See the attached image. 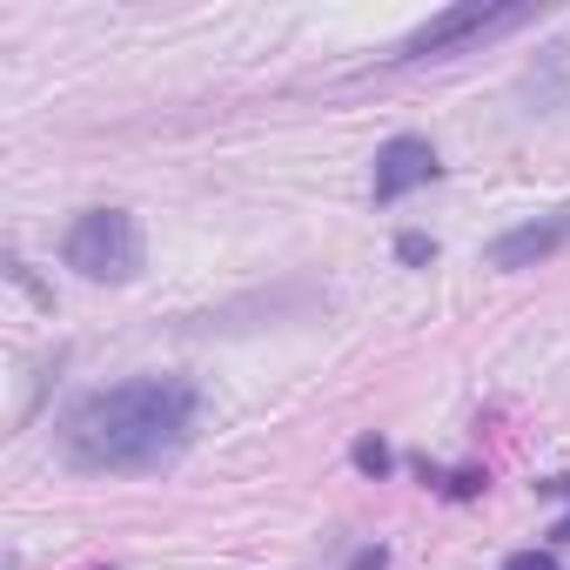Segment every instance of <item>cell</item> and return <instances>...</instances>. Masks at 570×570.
Segmentation results:
<instances>
[{"label": "cell", "mask_w": 570, "mask_h": 570, "mask_svg": "<svg viewBox=\"0 0 570 570\" xmlns=\"http://www.w3.org/2000/svg\"><path fill=\"white\" fill-rule=\"evenodd\" d=\"M503 570H563V563H557L550 550H510V557H503Z\"/></svg>", "instance_id": "7"}, {"label": "cell", "mask_w": 570, "mask_h": 570, "mask_svg": "<svg viewBox=\"0 0 570 570\" xmlns=\"http://www.w3.org/2000/svg\"><path fill=\"white\" fill-rule=\"evenodd\" d=\"M530 21H537V8H523V0H503V8H490V0H463V8L430 14V21L396 48V61H443V55H456V48H470V41H490V35L530 28Z\"/></svg>", "instance_id": "3"}, {"label": "cell", "mask_w": 570, "mask_h": 570, "mask_svg": "<svg viewBox=\"0 0 570 570\" xmlns=\"http://www.w3.org/2000/svg\"><path fill=\"white\" fill-rule=\"evenodd\" d=\"M356 470H370V476H383V470H390V450H383L376 436H363V443H356Z\"/></svg>", "instance_id": "6"}, {"label": "cell", "mask_w": 570, "mask_h": 570, "mask_svg": "<svg viewBox=\"0 0 570 570\" xmlns=\"http://www.w3.org/2000/svg\"><path fill=\"white\" fill-rule=\"evenodd\" d=\"M61 262L81 275V282H135L148 268V242H141V222L128 208H81L61 235Z\"/></svg>", "instance_id": "2"}, {"label": "cell", "mask_w": 570, "mask_h": 570, "mask_svg": "<svg viewBox=\"0 0 570 570\" xmlns=\"http://www.w3.org/2000/svg\"><path fill=\"white\" fill-rule=\"evenodd\" d=\"M436 175H443L436 148H430L423 135H396V141H383V148H376V168H370V195H376V208H390V202H403V195L430 188Z\"/></svg>", "instance_id": "4"}, {"label": "cell", "mask_w": 570, "mask_h": 570, "mask_svg": "<svg viewBox=\"0 0 570 570\" xmlns=\"http://www.w3.org/2000/svg\"><path fill=\"white\" fill-rule=\"evenodd\" d=\"M195 383L181 376H128L108 383L95 396H81L61 416V450L75 470L95 476H148L161 463H175L195 436Z\"/></svg>", "instance_id": "1"}, {"label": "cell", "mask_w": 570, "mask_h": 570, "mask_svg": "<svg viewBox=\"0 0 570 570\" xmlns=\"http://www.w3.org/2000/svg\"><path fill=\"white\" fill-rule=\"evenodd\" d=\"M396 255H403V262H430V255H436V242H430V235H403V242H396Z\"/></svg>", "instance_id": "8"}, {"label": "cell", "mask_w": 570, "mask_h": 570, "mask_svg": "<svg viewBox=\"0 0 570 570\" xmlns=\"http://www.w3.org/2000/svg\"><path fill=\"white\" fill-rule=\"evenodd\" d=\"M557 537H563V543H570V517H563V523H557Z\"/></svg>", "instance_id": "9"}, {"label": "cell", "mask_w": 570, "mask_h": 570, "mask_svg": "<svg viewBox=\"0 0 570 570\" xmlns=\"http://www.w3.org/2000/svg\"><path fill=\"white\" fill-rule=\"evenodd\" d=\"M563 242H570V208H557V215H537V222H517V228H503V235L483 248V262H490V268H503V275H517V268H537V262H550Z\"/></svg>", "instance_id": "5"}]
</instances>
